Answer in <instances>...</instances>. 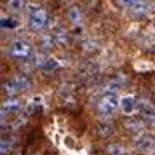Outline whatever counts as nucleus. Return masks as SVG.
I'll list each match as a JSON object with an SVG mask.
<instances>
[{"mask_svg": "<svg viewBox=\"0 0 155 155\" xmlns=\"http://www.w3.org/2000/svg\"><path fill=\"white\" fill-rule=\"evenodd\" d=\"M30 87H31V82L25 73H18V75L9 78L7 82H4V91L7 92L9 98H14L18 92L28 91Z\"/></svg>", "mask_w": 155, "mask_h": 155, "instance_id": "obj_1", "label": "nucleus"}, {"mask_svg": "<svg viewBox=\"0 0 155 155\" xmlns=\"http://www.w3.org/2000/svg\"><path fill=\"white\" fill-rule=\"evenodd\" d=\"M47 11L40 5H30V16H28V26L35 31H40L47 25Z\"/></svg>", "mask_w": 155, "mask_h": 155, "instance_id": "obj_2", "label": "nucleus"}, {"mask_svg": "<svg viewBox=\"0 0 155 155\" xmlns=\"http://www.w3.org/2000/svg\"><path fill=\"white\" fill-rule=\"evenodd\" d=\"M120 106V99L117 94H103L101 99L98 101V113L99 115H103V117H110L115 113V110Z\"/></svg>", "mask_w": 155, "mask_h": 155, "instance_id": "obj_3", "label": "nucleus"}, {"mask_svg": "<svg viewBox=\"0 0 155 155\" xmlns=\"http://www.w3.org/2000/svg\"><path fill=\"white\" fill-rule=\"evenodd\" d=\"M138 112L147 124H155V106L148 98H138Z\"/></svg>", "mask_w": 155, "mask_h": 155, "instance_id": "obj_4", "label": "nucleus"}, {"mask_svg": "<svg viewBox=\"0 0 155 155\" xmlns=\"http://www.w3.org/2000/svg\"><path fill=\"white\" fill-rule=\"evenodd\" d=\"M133 143H134V148L141 153H152L155 150V138L152 134H147V133L140 134Z\"/></svg>", "mask_w": 155, "mask_h": 155, "instance_id": "obj_5", "label": "nucleus"}, {"mask_svg": "<svg viewBox=\"0 0 155 155\" xmlns=\"http://www.w3.org/2000/svg\"><path fill=\"white\" fill-rule=\"evenodd\" d=\"M9 54L12 58H18V59H26V58L31 56V45L25 40H16V42L11 44Z\"/></svg>", "mask_w": 155, "mask_h": 155, "instance_id": "obj_6", "label": "nucleus"}, {"mask_svg": "<svg viewBox=\"0 0 155 155\" xmlns=\"http://www.w3.org/2000/svg\"><path fill=\"white\" fill-rule=\"evenodd\" d=\"M120 110H122L124 115L133 117V113L138 110V98H134V96H124V98L120 99Z\"/></svg>", "mask_w": 155, "mask_h": 155, "instance_id": "obj_7", "label": "nucleus"}, {"mask_svg": "<svg viewBox=\"0 0 155 155\" xmlns=\"http://www.w3.org/2000/svg\"><path fill=\"white\" fill-rule=\"evenodd\" d=\"M150 9H152V4L147 2V0H141V2H138L136 5L131 7V14H133V18H136V19H141V18H145V16L150 12Z\"/></svg>", "mask_w": 155, "mask_h": 155, "instance_id": "obj_8", "label": "nucleus"}, {"mask_svg": "<svg viewBox=\"0 0 155 155\" xmlns=\"http://www.w3.org/2000/svg\"><path fill=\"white\" fill-rule=\"evenodd\" d=\"M145 124H147V122L141 119V117H126V119H124L126 129L133 131V133H141V131L145 129Z\"/></svg>", "mask_w": 155, "mask_h": 155, "instance_id": "obj_9", "label": "nucleus"}, {"mask_svg": "<svg viewBox=\"0 0 155 155\" xmlns=\"http://www.w3.org/2000/svg\"><path fill=\"white\" fill-rule=\"evenodd\" d=\"M122 82H124L122 77H113V78L106 80L105 84H103V89H101V91H103V94H115V92L122 87Z\"/></svg>", "mask_w": 155, "mask_h": 155, "instance_id": "obj_10", "label": "nucleus"}, {"mask_svg": "<svg viewBox=\"0 0 155 155\" xmlns=\"http://www.w3.org/2000/svg\"><path fill=\"white\" fill-rule=\"evenodd\" d=\"M23 108V101L19 98H7L4 103H2V110H5L7 113H18L21 112Z\"/></svg>", "mask_w": 155, "mask_h": 155, "instance_id": "obj_11", "label": "nucleus"}, {"mask_svg": "<svg viewBox=\"0 0 155 155\" xmlns=\"http://www.w3.org/2000/svg\"><path fill=\"white\" fill-rule=\"evenodd\" d=\"M52 38H54V42H56L58 45H66V44L70 42V35H68V31L64 28H58L56 31H54Z\"/></svg>", "mask_w": 155, "mask_h": 155, "instance_id": "obj_12", "label": "nucleus"}, {"mask_svg": "<svg viewBox=\"0 0 155 155\" xmlns=\"http://www.w3.org/2000/svg\"><path fill=\"white\" fill-rule=\"evenodd\" d=\"M68 19H70L73 25H78V23L82 21V11H80L77 5L70 7V11H68Z\"/></svg>", "mask_w": 155, "mask_h": 155, "instance_id": "obj_13", "label": "nucleus"}, {"mask_svg": "<svg viewBox=\"0 0 155 155\" xmlns=\"http://www.w3.org/2000/svg\"><path fill=\"white\" fill-rule=\"evenodd\" d=\"M98 133H99L101 138H108V136L113 134V126L108 124V122H99L98 124Z\"/></svg>", "mask_w": 155, "mask_h": 155, "instance_id": "obj_14", "label": "nucleus"}, {"mask_svg": "<svg viewBox=\"0 0 155 155\" xmlns=\"http://www.w3.org/2000/svg\"><path fill=\"white\" fill-rule=\"evenodd\" d=\"M7 9L11 12H21L25 11V0H7Z\"/></svg>", "mask_w": 155, "mask_h": 155, "instance_id": "obj_15", "label": "nucleus"}, {"mask_svg": "<svg viewBox=\"0 0 155 155\" xmlns=\"http://www.w3.org/2000/svg\"><path fill=\"white\" fill-rule=\"evenodd\" d=\"M58 68H59V63H58L56 59H52V58H49L45 63H44V66L40 68V70L44 71V73H52V71H56Z\"/></svg>", "mask_w": 155, "mask_h": 155, "instance_id": "obj_16", "label": "nucleus"}, {"mask_svg": "<svg viewBox=\"0 0 155 155\" xmlns=\"http://www.w3.org/2000/svg\"><path fill=\"white\" fill-rule=\"evenodd\" d=\"M106 153L108 155H124L126 150H124V147L119 145V143H110V145L106 147Z\"/></svg>", "mask_w": 155, "mask_h": 155, "instance_id": "obj_17", "label": "nucleus"}, {"mask_svg": "<svg viewBox=\"0 0 155 155\" xmlns=\"http://www.w3.org/2000/svg\"><path fill=\"white\" fill-rule=\"evenodd\" d=\"M12 145H14V143H12V138H9V136L5 138V136H4V138H2V145H0V153L7 155L9 152H11Z\"/></svg>", "mask_w": 155, "mask_h": 155, "instance_id": "obj_18", "label": "nucleus"}, {"mask_svg": "<svg viewBox=\"0 0 155 155\" xmlns=\"http://www.w3.org/2000/svg\"><path fill=\"white\" fill-rule=\"evenodd\" d=\"M54 44H56V42H54L52 35H45L42 40H40V49H42V51H51Z\"/></svg>", "mask_w": 155, "mask_h": 155, "instance_id": "obj_19", "label": "nucleus"}, {"mask_svg": "<svg viewBox=\"0 0 155 155\" xmlns=\"http://www.w3.org/2000/svg\"><path fill=\"white\" fill-rule=\"evenodd\" d=\"M33 112H42V98L40 96H37V98L31 99V103H30V113Z\"/></svg>", "mask_w": 155, "mask_h": 155, "instance_id": "obj_20", "label": "nucleus"}, {"mask_svg": "<svg viewBox=\"0 0 155 155\" xmlns=\"http://www.w3.org/2000/svg\"><path fill=\"white\" fill-rule=\"evenodd\" d=\"M16 26H18L16 21L9 19V18H2V28H16Z\"/></svg>", "mask_w": 155, "mask_h": 155, "instance_id": "obj_21", "label": "nucleus"}, {"mask_svg": "<svg viewBox=\"0 0 155 155\" xmlns=\"http://www.w3.org/2000/svg\"><path fill=\"white\" fill-rule=\"evenodd\" d=\"M138 2H141V0H119V4L122 5V7H133V5H136Z\"/></svg>", "mask_w": 155, "mask_h": 155, "instance_id": "obj_22", "label": "nucleus"}, {"mask_svg": "<svg viewBox=\"0 0 155 155\" xmlns=\"http://www.w3.org/2000/svg\"><path fill=\"white\" fill-rule=\"evenodd\" d=\"M150 52H152V54H155V45L152 47V49H150Z\"/></svg>", "mask_w": 155, "mask_h": 155, "instance_id": "obj_23", "label": "nucleus"}, {"mask_svg": "<svg viewBox=\"0 0 155 155\" xmlns=\"http://www.w3.org/2000/svg\"><path fill=\"white\" fill-rule=\"evenodd\" d=\"M153 9H155V5H153Z\"/></svg>", "mask_w": 155, "mask_h": 155, "instance_id": "obj_24", "label": "nucleus"}]
</instances>
